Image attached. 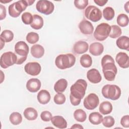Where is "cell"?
Instances as JSON below:
<instances>
[{"label":"cell","instance_id":"obj_1","mask_svg":"<svg viewBox=\"0 0 129 129\" xmlns=\"http://www.w3.org/2000/svg\"><path fill=\"white\" fill-rule=\"evenodd\" d=\"M101 64L105 79L108 81H114L117 73V69L113 57L108 54L104 55L101 59Z\"/></svg>","mask_w":129,"mask_h":129},{"label":"cell","instance_id":"obj_2","mask_svg":"<svg viewBox=\"0 0 129 129\" xmlns=\"http://www.w3.org/2000/svg\"><path fill=\"white\" fill-rule=\"evenodd\" d=\"M87 87V83L84 79H78L70 88V96L81 101L85 95Z\"/></svg>","mask_w":129,"mask_h":129},{"label":"cell","instance_id":"obj_3","mask_svg":"<svg viewBox=\"0 0 129 129\" xmlns=\"http://www.w3.org/2000/svg\"><path fill=\"white\" fill-rule=\"evenodd\" d=\"M75 62L76 57L72 53L59 54L55 59V66L60 70H65L72 67Z\"/></svg>","mask_w":129,"mask_h":129},{"label":"cell","instance_id":"obj_4","mask_svg":"<svg viewBox=\"0 0 129 129\" xmlns=\"http://www.w3.org/2000/svg\"><path fill=\"white\" fill-rule=\"evenodd\" d=\"M29 51V46L25 42L20 41L16 43L15 52L17 57V64H21L26 60Z\"/></svg>","mask_w":129,"mask_h":129},{"label":"cell","instance_id":"obj_5","mask_svg":"<svg viewBox=\"0 0 129 129\" xmlns=\"http://www.w3.org/2000/svg\"><path fill=\"white\" fill-rule=\"evenodd\" d=\"M101 93L104 97L112 100H116L119 98L121 95V89L115 85L106 84L104 85L101 90Z\"/></svg>","mask_w":129,"mask_h":129},{"label":"cell","instance_id":"obj_6","mask_svg":"<svg viewBox=\"0 0 129 129\" xmlns=\"http://www.w3.org/2000/svg\"><path fill=\"white\" fill-rule=\"evenodd\" d=\"M110 29V26L108 23H100L97 26L94 32V37L97 40L103 41L109 36Z\"/></svg>","mask_w":129,"mask_h":129},{"label":"cell","instance_id":"obj_7","mask_svg":"<svg viewBox=\"0 0 129 129\" xmlns=\"http://www.w3.org/2000/svg\"><path fill=\"white\" fill-rule=\"evenodd\" d=\"M17 60V57L16 53L12 51L5 52L1 56V67L4 69H7L16 63Z\"/></svg>","mask_w":129,"mask_h":129},{"label":"cell","instance_id":"obj_8","mask_svg":"<svg viewBox=\"0 0 129 129\" xmlns=\"http://www.w3.org/2000/svg\"><path fill=\"white\" fill-rule=\"evenodd\" d=\"M84 14L85 17L94 22L99 21L102 18V12L101 10L94 6H89L86 8Z\"/></svg>","mask_w":129,"mask_h":129},{"label":"cell","instance_id":"obj_9","mask_svg":"<svg viewBox=\"0 0 129 129\" xmlns=\"http://www.w3.org/2000/svg\"><path fill=\"white\" fill-rule=\"evenodd\" d=\"M36 9L39 13L48 15L52 13L54 9L53 4L49 1H38L36 4Z\"/></svg>","mask_w":129,"mask_h":129},{"label":"cell","instance_id":"obj_10","mask_svg":"<svg viewBox=\"0 0 129 129\" xmlns=\"http://www.w3.org/2000/svg\"><path fill=\"white\" fill-rule=\"evenodd\" d=\"M99 103L98 96L95 93H90L84 99L83 105L84 107L88 110H93L95 109Z\"/></svg>","mask_w":129,"mask_h":129},{"label":"cell","instance_id":"obj_11","mask_svg":"<svg viewBox=\"0 0 129 129\" xmlns=\"http://www.w3.org/2000/svg\"><path fill=\"white\" fill-rule=\"evenodd\" d=\"M24 70L27 74L36 76L40 74L41 67L40 63L37 62H29L25 64Z\"/></svg>","mask_w":129,"mask_h":129},{"label":"cell","instance_id":"obj_12","mask_svg":"<svg viewBox=\"0 0 129 129\" xmlns=\"http://www.w3.org/2000/svg\"><path fill=\"white\" fill-rule=\"evenodd\" d=\"M80 32L85 35H91L94 31V27L89 21L83 20L81 21L78 25Z\"/></svg>","mask_w":129,"mask_h":129},{"label":"cell","instance_id":"obj_13","mask_svg":"<svg viewBox=\"0 0 129 129\" xmlns=\"http://www.w3.org/2000/svg\"><path fill=\"white\" fill-rule=\"evenodd\" d=\"M115 60L118 66L122 69H126L129 67V57L125 52H118L115 56Z\"/></svg>","mask_w":129,"mask_h":129},{"label":"cell","instance_id":"obj_14","mask_svg":"<svg viewBox=\"0 0 129 129\" xmlns=\"http://www.w3.org/2000/svg\"><path fill=\"white\" fill-rule=\"evenodd\" d=\"M87 78L90 82L93 84L99 83L102 80L101 74L96 69L89 70L87 73Z\"/></svg>","mask_w":129,"mask_h":129},{"label":"cell","instance_id":"obj_15","mask_svg":"<svg viewBox=\"0 0 129 129\" xmlns=\"http://www.w3.org/2000/svg\"><path fill=\"white\" fill-rule=\"evenodd\" d=\"M27 89L31 93L37 92L41 88V83L40 81L37 78H31L26 83Z\"/></svg>","mask_w":129,"mask_h":129},{"label":"cell","instance_id":"obj_16","mask_svg":"<svg viewBox=\"0 0 129 129\" xmlns=\"http://www.w3.org/2000/svg\"><path fill=\"white\" fill-rule=\"evenodd\" d=\"M89 48L88 43L85 41H78L76 42L73 48V51L78 54H83L87 52Z\"/></svg>","mask_w":129,"mask_h":129},{"label":"cell","instance_id":"obj_17","mask_svg":"<svg viewBox=\"0 0 129 129\" xmlns=\"http://www.w3.org/2000/svg\"><path fill=\"white\" fill-rule=\"evenodd\" d=\"M51 123L56 127L58 128H66L67 127L68 123L66 120L60 115H55L51 118Z\"/></svg>","mask_w":129,"mask_h":129},{"label":"cell","instance_id":"obj_18","mask_svg":"<svg viewBox=\"0 0 129 129\" xmlns=\"http://www.w3.org/2000/svg\"><path fill=\"white\" fill-rule=\"evenodd\" d=\"M89 52L94 56H99L101 55L104 50V46L100 42H95L91 43L89 48Z\"/></svg>","mask_w":129,"mask_h":129},{"label":"cell","instance_id":"obj_19","mask_svg":"<svg viewBox=\"0 0 129 129\" xmlns=\"http://www.w3.org/2000/svg\"><path fill=\"white\" fill-rule=\"evenodd\" d=\"M37 98L39 103L41 104H46L50 101L51 96L47 90H41L38 93Z\"/></svg>","mask_w":129,"mask_h":129},{"label":"cell","instance_id":"obj_20","mask_svg":"<svg viewBox=\"0 0 129 129\" xmlns=\"http://www.w3.org/2000/svg\"><path fill=\"white\" fill-rule=\"evenodd\" d=\"M30 52L32 56L36 58H39L43 56L44 54V48L40 44H34L31 46Z\"/></svg>","mask_w":129,"mask_h":129},{"label":"cell","instance_id":"obj_21","mask_svg":"<svg viewBox=\"0 0 129 129\" xmlns=\"http://www.w3.org/2000/svg\"><path fill=\"white\" fill-rule=\"evenodd\" d=\"M116 46L121 49L129 50V38L126 36H122L118 37L116 41Z\"/></svg>","mask_w":129,"mask_h":129},{"label":"cell","instance_id":"obj_22","mask_svg":"<svg viewBox=\"0 0 129 129\" xmlns=\"http://www.w3.org/2000/svg\"><path fill=\"white\" fill-rule=\"evenodd\" d=\"M68 86V81L65 79H60L57 81L54 85V90L57 93H63Z\"/></svg>","mask_w":129,"mask_h":129},{"label":"cell","instance_id":"obj_23","mask_svg":"<svg viewBox=\"0 0 129 129\" xmlns=\"http://www.w3.org/2000/svg\"><path fill=\"white\" fill-rule=\"evenodd\" d=\"M33 20L30 24L31 28L35 30H39L42 28L44 24V21L42 17L37 14L33 15Z\"/></svg>","mask_w":129,"mask_h":129},{"label":"cell","instance_id":"obj_24","mask_svg":"<svg viewBox=\"0 0 129 129\" xmlns=\"http://www.w3.org/2000/svg\"><path fill=\"white\" fill-rule=\"evenodd\" d=\"M24 116L28 120H35L38 116L37 111L33 107L26 108L23 112Z\"/></svg>","mask_w":129,"mask_h":129},{"label":"cell","instance_id":"obj_25","mask_svg":"<svg viewBox=\"0 0 129 129\" xmlns=\"http://www.w3.org/2000/svg\"><path fill=\"white\" fill-rule=\"evenodd\" d=\"M113 109L112 104L107 101L102 102L99 105V112L104 115L110 113Z\"/></svg>","mask_w":129,"mask_h":129},{"label":"cell","instance_id":"obj_26","mask_svg":"<svg viewBox=\"0 0 129 129\" xmlns=\"http://www.w3.org/2000/svg\"><path fill=\"white\" fill-rule=\"evenodd\" d=\"M103 116L98 112H93L89 115V121L94 125H98L102 122Z\"/></svg>","mask_w":129,"mask_h":129},{"label":"cell","instance_id":"obj_27","mask_svg":"<svg viewBox=\"0 0 129 129\" xmlns=\"http://www.w3.org/2000/svg\"><path fill=\"white\" fill-rule=\"evenodd\" d=\"M80 62L83 67L85 68H90L92 64V57L88 54H84L81 56Z\"/></svg>","mask_w":129,"mask_h":129},{"label":"cell","instance_id":"obj_28","mask_svg":"<svg viewBox=\"0 0 129 129\" xmlns=\"http://www.w3.org/2000/svg\"><path fill=\"white\" fill-rule=\"evenodd\" d=\"M74 117L76 120L79 122H83L87 118V114L85 111L81 109H76L73 114Z\"/></svg>","mask_w":129,"mask_h":129},{"label":"cell","instance_id":"obj_29","mask_svg":"<svg viewBox=\"0 0 129 129\" xmlns=\"http://www.w3.org/2000/svg\"><path fill=\"white\" fill-rule=\"evenodd\" d=\"M22 115L18 112H14L12 113L9 117L10 122L13 125H18L22 121Z\"/></svg>","mask_w":129,"mask_h":129},{"label":"cell","instance_id":"obj_30","mask_svg":"<svg viewBox=\"0 0 129 129\" xmlns=\"http://www.w3.org/2000/svg\"><path fill=\"white\" fill-rule=\"evenodd\" d=\"M14 38V33L10 30H5L2 31L0 35V39L5 42H10Z\"/></svg>","mask_w":129,"mask_h":129},{"label":"cell","instance_id":"obj_31","mask_svg":"<svg viewBox=\"0 0 129 129\" xmlns=\"http://www.w3.org/2000/svg\"><path fill=\"white\" fill-rule=\"evenodd\" d=\"M104 18L107 21H110L113 19L115 16V12L114 9L110 7L105 8L102 12Z\"/></svg>","mask_w":129,"mask_h":129},{"label":"cell","instance_id":"obj_32","mask_svg":"<svg viewBox=\"0 0 129 129\" xmlns=\"http://www.w3.org/2000/svg\"><path fill=\"white\" fill-rule=\"evenodd\" d=\"M14 4L16 11L20 14H21L22 12L24 11L26 9L27 7L29 6L27 3V0L18 1L14 3Z\"/></svg>","mask_w":129,"mask_h":129},{"label":"cell","instance_id":"obj_33","mask_svg":"<svg viewBox=\"0 0 129 129\" xmlns=\"http://www.w3.org/2000/svg\"><path fill=\"white\" fill-rule=\"evenodd\" d=\"M110 32L109 36L113 39L117 38L121 36L122 34V31L121 28L117 25H113L110 26Z\"/></svg>","mask_w":129,"mask_h":129},{"label":"cell","instance_id":"obj_34","mask_svg":"<svg viewBox=\"0 0 129 129\" xmlns=\"http://www.w3.org/2000/svg\"><path fill=\"white\" fill-rule=\"evenodd\" d=\"M117 24L122 27H126L128 24V17L124 14H119L116 19Z\"/></svg>","mask_w":129,"mask_h":129},{"label":"cell","instance_id":"obj_35","mask_svg":"<svg viewBox=\"0 0 129 129\" xmlns=\"http://www.w3.org/2000/svg\"><path fill=\"white\" fill-rule=\"evenodd\" d=\"M26 39L29 43L35 44L38 41L39 36L38 33L34 32H30L27 34Z\"/></svg>","mask_w":129,"mask_h":129},{"label":"cell","instance_id":"obj_36","mask_svg":"<svg viewBox=\"0 0 129 129\" xmlns=\"http://www.w3.org/2000/svg\"><path fill=\"white\" fill-rule=\"evenodd\" d=\"M21 19L25 25H30L33 20V16L29 12H24L21 16Z\"/></svg>","mask_w":129,"mask_h":129},{"label":"cell","instance_id":"obj_37","mask_svg":"<svg viewBox=\"0 0 129 129\" xmlns=\"http://www.w3.org/2000/svg\"><path fill=\"white\" fill-rule=\"evenodd\" d=\"M102 122L104 126L106 127H111L114 125L115 120L112 116L109 115L105 116L103 118Z\"/></svg>","mask_w":129,"mask_h":129},{"label":"cell","instance_id":"obj_38","mask_svg":"<svg viewBox=\"0 0 129 129\" xmlns=\"http://www.w3.org/2000/svg\"><path fill=\"white\" fill-rule=\"evenodd\" d=\"M66 100L65 95L62 93H57L55 95L53 98V101L56 104L61 105L64 103Z\"/></svg>","mask_w":129,"mask_h":129},{"label":"cell","instance_id":"obj_39","mask_svg":"<svg viewBox=\"0 0 129 129\" xmlns=\"http://www.w3.org/2000/svg\"><path fill=\"white\" fill-rule=\"evenodd\" d=\"M74 5L76 8L79 10H84L88 5V0H75Z\"/></svg>","mask_w":129,"mask_h":129},{"label":"cell","instance_id":"obj_40","mask_svg":"<svg viewBox=\"0 0 129 129\" xmlns=\"http://www.w3.org/2000/svg\"><path fill=\"white\" fill-rule=\"evenodd\" d=\"M52 117V116L51 113L47 110L43 111L40 114L41 119L45 122L49 121L51 120Z\"/></svg>","mask_w":129,"mask_h":129},{"label":"cell","instance_id":"obj_41","mask_svg":"<svg viewBox=\"0 0 129 129\" xmlns=\"http://www.w3.org/2000/svg\"><path fill=\"white\" fill-rule=\"evenodd\" d=\"M8 12L10 16L13 18H17L20 16V14H19L17 11H16L15 6L14 4L13 3L12 4H11L8 8Z\"/></svg>","mask_w":129,"mask_h":129},{"label":"cell","instance_id":"obj_42","mask_svg":"<svg viewBox=\"0 0 129 129\" xmlns=\"http://www.w3.org/2000/svg\"><path fill=\"white\" fill-rule=\"evenodd\" d=\"M120 124L123 127L125 128L129 127V115H125L123 116L120 119Z\"/></svg>","mask_w":129,"mask_h":129},{"label":"cell","instance_id":"obj_43","mask_svg":"<svg viewBox=\"0 0 129 129\" xmlns=\"http://www.w3.org/2000/svg\"><path fill=\"white\" fill-rule=\"evenodd\" d=\"M0 20H3V19H5L6 17V7L3 6V5H0Z\"/></svg>","mask_w":129,"mask_h":129},{"label":"cell","instance_id":"obj_44","mask_svg":"<svg viewBox=\"0 0 129 129\" xmlns=\"http://www.w3.org/2000/svg\"><path fill=\"white\" fill-rule=\"evenodd\" d=\"M94 2L97 4L98 6L100 7L104 6L107 2L108 1H104V0H94Z\"/></svg>","mask_w":129,"mask_h":129},{"label":"cell","instance_id":"obj_45","mask_svg":"<svg viewBox=\"0 0 129 129\" xmlns=\"http://www.w3.org/2000/svg\"><path fill=\"white\" fill-rule=\"evenodd\" d=\"M71 128H84L83 126H82L81 124H78V123H75V124H73L71 127Z\"/></svg>","mask_w":129,"mask_h":129},{"label":"cell","instance_id":"obj_46","mask_svg":"<svg viewBox=\"0 0 129 129\" xmlns=\"http://www.w3.org/2000/svg\"><path fill=\"white\" fill-rule=\"evenodd\" d=\"M129 1H127L124 5V10L126 11V13H129V7H128V5H129Z\"/></svg>","mask_w":129,"mask_h":129},{"label":"cell","instance_id":"obj_47","mask_svg":"<svg viewBox=\"0 0 129 129\" xmlns=\"http://www.w3.org/2000/svg\"><path fill=\"white\" fill-rule=\"evenodd\" d=\"M1 49H2L3 47L5 46V42L3 41L1 39Z\"/></svg>","mask_w":129,"mask_h":129},{"label":"cell","instance_id":"obj_48","mask_svg":"<svg viewBox=\"0 0 129 129\" xmlns=\"http://www.w3.org/2000/svg\"><path fill=\"white\" fill-rule=\"evenodd\" d=\"M12 1H0V2L1 3H3V4H5V3H9V2H11Z\"/></svg>","mask_w":129,"mask_h":129}]
</instances>
